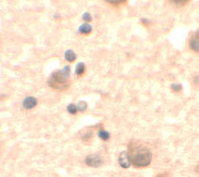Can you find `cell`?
<instances>
[{"label": "cell", "instance_id": "3", "mask_svg": "<svg viewBox=\"0 0 199 177\" xmlns=\"http://www.w3.org/2000/svg\"><path fill=\"white\" fill-rule=\"evenodd\" d=\"M85 163L89 166L99 167L103 164V159L100 155H96V154L88 155L85 159Z\"/></svg>", "mask_w": 199, "mask_h": 177}, {"label": "cell", "instance_id": "10", "mask_svg": "<svg viewBox=\"0 0 199 177\" xmlns=\"http://www.w3.org/2000/svg\"><path fill=\"white\" fill-rule=\"evenodd\" d=\"M98 135H99L100 138H101L102 140H103V141H107V140L110 139V133L107 131H105V130H100L98 132Z\"/></svg>", "mask_w": 199, "mask_h": 177}, {"label": "cell", "instance_id": "8", "mask_svg": "<svg viewBox=\"0 0 199 177\" xmlns=\"http://www.w3.org/2000/svg\"><path fill=\"white\" fill-rule=\"evenodd\" d=\"M84 70H85V64L82 63V62H79L77 64V66H76V69H75L76 74L77 75H81V74H83Z\"/></svg>", "mask_w": 199, "mask_h": 177}, {"label": "cell", "instance_id": "9", "mask_svg": "<svg viewBox=\"0 0 199 177\" xmlns=\"http://www.w3.org/2000/svg\"><path fill=\"white\" fill-rule=\"evenodd\" d=\"M65 59H67L68 61H73L75 59H76V54H75V52L73 51V50H67L65 52Z\"/></svg>", "mask_w": 199, "mask_h": 177}, {"label": "cell", "instance_id": "18", "mask_svg": "<svg viewBox=\"0 0 199 177\" xmlns=\"http://www.w3.org/2000/svg\"><path fill=\"white\" fill-rule=\"evenodd\" d=\"M157 177H167V176H165L164 174H159V175H158Z\"/></svg>", "mask_w": 199, "mask_h": 177}, {"label": "cell", "instance_id": "4", "mask_svg": "<svg viewBox=\"0 0 199 177\" xmlns=\"http://www.w3.org/2000/svg\"><path fill=\"white\" fill-rule=\"evenodd\" d=\"M119 164L124 168V169H127L131 166V156L130 154L128 153V152H122L119 155Z\"/></svg>", "mask_w": 199, "mask_h": 177}, {"label": "cell", "instance_id": "2", "mask_svg": "<svg viewBox=\"0 0 199 177\" xmlns=\"http://www.w3.org/2000/svg\"><path fill=\"white\" fill-rule=\"evenodd\" d=\"M130 156L131 163L137 167H145L149 165L153 157L151 151L145 147L134 148Z\"/></svg>", "mask_w": 199, "mask_h": 177}, {"label": "cell", "instance_id": "16", "mask_svg": "<svg viewBox=\"0 0 199 177\" xmlns=\"http://www.w3.org/2000/svg\"><path fill=\"white\" fill-rule=\"evenodd\" d=\"M107 2H109V3H111V4H116V5H118V4H121L122 2H125V1H117V0H116V1H115V0H112V1H111H111H107Z\"/></svg>", "mask_w": 199, "mask_h": 177}, {"label": "cell", "instance_id": "14", "mask_svg": "<svg viewBox=\"0 0 199 177\" xmlns=\"http://www.w3.org/2000/svg\"><path fill=\"white\" fill-rule=\"evenodd\" d=\"M82 19H83L85 21H87V22H90V21H91V19H92V18H91V14L89 13V12H86V13H84L83 15H82Z\"/></svg>", "mask_w": 199, "mask_h": 177}, {"label": "cell", "instance_id": "5", "mask_svg": "<svg viewBox=\"0 0 199 177\" xmlns=\"http://www.w3.org/2000/svg\"><path fill=\"white\" fill-rule=\"evenodd\" d=\"M190 47L196 52H199V30L191 38Z\"/></svg>", "mask_w": 199, "mask_h": 177}, {"label": "cell", "instance_id": "6", "mask_svg": "<svg viewBox=\"0 0 199 177\" xmlns=\"http://www.w3.org/2000/svg\"><path fill=\"white\" fill-rule=\"evenodd\" d=\"M37 100L34 97H31V96H27V97L23 101V107L27 110L34 108L37 105Z\"/></svg>", "mask_w": 199, "mask_h": 177}, {"label": "cell", "instance_id": "13", "mask_svg": "<svg viewBox=\"0 0 199 177\" xmlns=\"http://www.w3.org/2000/svg\"><path fill=\"white\" fill-rule=\"evenodd\" d=\"M171 88H172V90H173L174 91L179 92L183 87H182V85L179 84V83H173V84L171 85Z\"/></svg>", "mask_w": 199, "mask_h": 177}, {"label": "cell", "instance_id": "12", "mask_svg": "<svg viewBox=\"0 0 199 177\" xmlns=\"http://www.w3.org/2000/svg\"><path fill=\"white\" fill-rule=\"evenodd\" d=\"M78 110H80V111H85L86 109H87V103L85 101H79L78 103Z\"/></svg>", "mask_w": 199, "mask_h": 177}, {"label": "cell", "instance_id": "17", "mask_svg": "<svg viewBox=\"0 0 199 177\" xmlns=\"http://www.w3.org/2000/svg\"><path fill=\"white\" fill-rule=\"evenodd\" d=\"M142 22H143V23H144L145 25H147V24H148L149 22H150V21H149L148 19H142Z\"/></svg>", "mask_w": 199, "mask_h": 177}, {"label": "cell", "instance_id": "7", "mask_svg": "<svg viewBox=\"0 0 199 177\" xmlns=\"http://www.w3.org/2000/svg\"><path fill=\"white\" fill-rule=\"evenodd\" d=\"M92 30V27L88 24V23H84L82 24L79 27V31L80 32V33H83V34H89L91 33Z\"/></svg>", "mask_w": 199, "mask_h": 177}, {"label": "cell", "instance_id": "11", "mask_svg": "<svg viewBox=\"0 0 199 177\" xmlns=\"http://www.w3.org/2000/svg\"><path fill=\"white\" fill-rule=\"evenodd\" d=\"M67 110H68V111L70 112L71 114H75L76 112H77V110H78V107L75 105V104H73V103H71L68 107H67Z\"/></svg>", "mask_w": 199, "mask_h": 177}, {"label": "cell", "instance_id": "15", "mask_svg": "<svg viewBox=\"0 0 199 177\" xmlns=\"http://www.w3.org/2000/svg\"><path fill=\"white\" fill-rule=\"evenodd\" d=\"M171 2H173L176 6H184V5L186 4L187 1H184V0H181V1H176V0H174V1H171Z\"/></svg>", "mask_w": 199, "mask_h": 177}, {"label": "cell", "instance_id": "1", "mask_svg": "<svg viewBox=\"0 0 199 177\" xmlns=\"http://www.w3.org/2000/svg\"><path fill=\"white\" fill-rule=\"evenodd\" d=\"M71 74V68L69 66H65L61 70L55 71L52 73L50 79H48V85L53 89L64 90L68 87L67 79Z\"/></svg>", "mask_w": 199, "mask_h": 177}]
</instances>
